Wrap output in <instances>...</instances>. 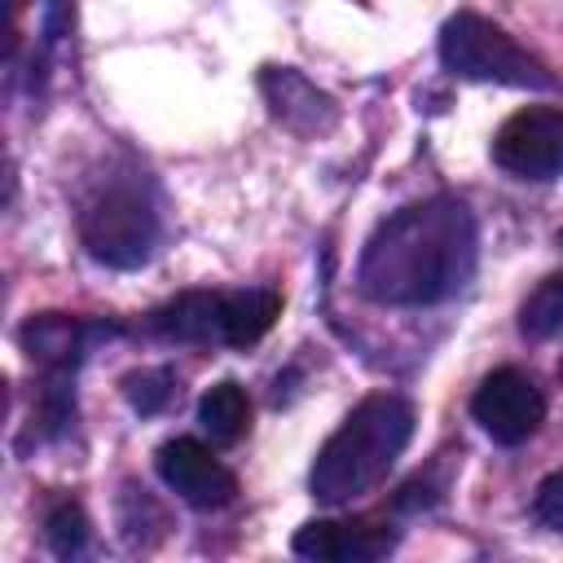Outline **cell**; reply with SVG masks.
I'll return each instance as SVG.
<instances>
[{
	"instance_id": "obj_7",
	"label": "cell",
	"mask_w": 563,
	"mask_h": 563,
	"mask_svg": "<svg viewBox=\"0 0 563 563\" xmlns=\"http://www.w3.org/2000/svg\"><path fill=\"white\" fill-rule=\"evenodd\" d=\"M154 466H158L163 484L194 510H220L238 497V475L194 435H176V440L158 444Z\"/></svg>"
},
{
	"instance_id": "obj_8",
	"label": "cell",
	"mask_w": 563,
	"mask_h": 563,
	"mask_svg": "<svg viewBox=\"0 0 563 563\" xmlns=\"http://www.w3.org/2000/svg\"><path fill=\"white\" fill-rule=\"evenodd\" d=\"M290 550L317 563H369L396 550V528L374 519H312L295 532Z\"/></svg>"
},
{
	"instance_id": "obj_9",
	"label": "cell",
	"mask_w": 563,
	"mask_h": 563,
	"mask_svg": "<svg viewBox=\"0 0 563 563\" xmlns=\"http://www.w3.org/2000/svg\"><path fill=\"white\" fill-rule=\"evenodd\" d=\"M260 88H264L273 114H277L286 128H295V132H325V128H334V119H339L334 101H330L325 92H317V88H312L299 70H290V66H268V70L260 75Z\"/></svg>"
},
{
	"instance_id": "obj_14",
	"label": "cell",
	"mask_w": 563,
	"mask_h": 563,
	"mask_svg": "<svg viewBox=\"0 0 563 563\" xmlns=\"http://www.w3.org/2000/svg\"><path fill=\"white\" fill-rule=\"evenodd\" d=\"M519 330L528 339H559L563 334V273H550L519 308Z\"/></svg>"
},
{
	"instance_id": "obj_17",
	"label": "cell",
	"mask_w": 563,
	"mask_h": 563,
	"mask_svg": "<svg viewBox=\"0 0 563 563\" xmlns=\"http://www.w3.org/2000/svg\"><path fill=\"white\" fill-rule=\"evenodd\" d=\"M532 515H537V523H545V528L563 532V471H550V475L537 484Z\"/></svg>"
},
{
	"instance_id": "obj_6",
	"label": "cell",
	"mask_w": 563,
	"mask_h": 563,
	"mask_svg": "<svg viewBox=\"0 0 563 563\" xmlns=\"http://www.w3.org/2000/svg\"><path fill=\"white\" fill-rule=\"evenodd\" d=\"M471 413L497 444H523L545 422V396L523 369L501 365L475 387Z\"/></svg>"
},
{
	"instance_id": "obj_11",
	"label": "cell",
	"mask_w": 563,
	"mask_h": 563,
	"mask_svg": "<svg viewBox=\"0 0 563 563\" xmlns=\"http://www.w3.org/2000/svg\"><path fill=\"white\" fill-rule=\"evenodd\" d=\"M101 334V325H84L75 317H62V312H44V317H31L22 325V347L31 361H40L48 374H70L84 352H88V339Z\"/></svg>"
},
{
	"instance_id": "obj_12",
	"label": "cell",
	"mask_w": 563,
	"mask_h": 563,
	"mask_svg": "<svg viewBox=\"0 0 563 563\" xmlns=\"http://www.w3.org/2000/svg\"><path fill=\"white\" fill-rule=\"evenodd\" d=\"M277 317H282V295L277 290H268V286L233 290V295H224V330H220V343L251 347V343H260L273 330Z\"/></svg>"
},
{
	"instance_id": "obj_4",
	"label": "cell",
	"mask_w": 563,
	"mask_h": 563,
	"mask_svg": "<svg viewBox=\"0 0 563 563\" xmlns=\"http://www.w3.org/2000/svg\"><path fill=\"white\" fill-rule=\"evenodd\" d=\"M79 238L97 264L141 268L158 246V211L141 185L114 180L88 198L79 216Z\"/></svg>"
},
{
	"instance_id": "obj_3",
	"label": "cell",
	"mask_w": 563,
	"mask_h": 563,
	"mask_svg": "<svg viewBox=\"0 0 563 563\" xmlns=\"http://www.w3.org/2000/svg\"><path fill=\"white\" fill-rule=\"evenodd\" d=\"M440 62L453 75L479 79V84L537 88V92L559 88V79L550 75V66L537 53H528L515 35H506L497 22H488L479 13H453L440 26Z\"/></svg>"
},
{
	"instance_id": "obj_13",
	"label": "cell",
	"mask_w": 563,
	"mask_h": 563,
	"mask_svg": "<svg viewBox=\"0 0 563 563\" xmlns=\"http://www.w3.org/2000/svg\"><path fill=\"white\" fill-rule=\"evenodd\" d=\"M198 422H202V431H207L216 444H238V440L251 431V396H246L233 378H224V383H216V387L202 391V400H198Z\"/></svg>"
},
{
	"instance_id": "obj_1",
	"label": "cell",
	"mask_w": 563,
	"mask_h": 563,
	"mask_svg": "<svg viewBox=\"0 0 563 563\" xmlns=\"http://www.w3.org/2000/svg\"><path fill=\"white\" fill-rule=\"evenodd\" d=\"M475 273V220L453 198L409 202L361 251L356 286L387 308H422L457 295Z\"/></svg>"
},
{
	"instance_id": "obj_10",
	"label": "cell",
	"mask_w": 563,
	"mask_h": 563,
	"mask_svg": "<svg viewBox=\"0 0 563 563\" xmlns=\"http://www.w3.org/2000/svg\"><path fill=\"white\" fill-rule=\"evenodd\" d=\"M150 330L167 343H211L224 330V295L180 290L150 312Z\"/></svg>"
},
{
	"instance_id": "obj_5",
	"label": "cell",
	"mask_w": 563,
	"mask_h": 563,
	"mask_svg": "<svg viewBox=\"0 0 563 563\" xmlns=\"http://www.w3.org/2000/svg\"><path fill=\"white\" fill-rule=\"evenodd\" d=\"M493 163L519 180L563 176V106H523L493 136Z\"/></svg>"
},
{
	"instance_id": "obj_15",
	"label": "cell",
	"mask_w": 563,
	"mask_h": 563,
	"mask_svg": "<svg viewBox=\"0 0 563 563\" xmlns=\"http://www.w3.org/2000/svg\"><path fill=\"white\" fill-rule=\"evenodd\" d=\"M44 537H48L53 554H62V559L79 554L88 545V515H84V506L79 501H57L48 510V519H44Z\"/></svg>"
},
{
	"instance_id": "obj_16",
	"label": "cell",
	"mask_w": 563,
	"mask_h": 563,
	"mask_svg": "<svg viewBox=\"0 0 563 563\" xmlns=\"http://www.w3.org/2000/svg\"><path fill=\"white\" fill-rule=\"evenodd\" d=\"M123 396L132 400V409L141 413H158L172 396H176V378L167 369H132L123 378Z\"/></svg>"
},
{
	"instance_id": "obj_2",
	"label": "cell",
	"mask_w": 563,
	"mask_h": 563,
	"mask_svg": "<svg viewBox=\"0 0 563 563\" xmlns=\"http://www.w3.org/2000/svg\"><path fill=\"white\" fill-rule=\"evenodd\" d=\"M409 435H413V405L405 396H396V391L365 396L339 422V431L321 444L312 475H308L312 493L325 506H343V501L369 493L396 466Z\"/></svg>"
}]
</instances>
